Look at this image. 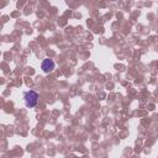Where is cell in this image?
<instances>
[{"mask_svg":"<svg viewBox=\"0 0 158 158\" xmlns=\"http://www.w3.org/2000/svg\"><path fill=\"white\" fill-rule=\"evenodd\" d=\"M54 67H56V64H54V62H53L52 59L46 58V59L42 60L41 68H42V70H43L44 73H49V72H52V70L54 69Z\"/></svg>","mask_w":158,"mask_h":158,"instance_id":"obj_2","label":"cell"},{"mask_svg":"<svg viewBox=\"0 0 158 158\" xmlns=\"http://www.w3.org/2000/svg\"><path fill=\"white\" fill-rule=\"evenodd\" d=\"M23 104L28 109H32L37 105L38 102V99H40V94L35 90H28V91H25L23 93Z\"/></svg>","mask_w":158,"mask_h":158,"instance_id":"obj_1","label":"cell"}]
</instances>
